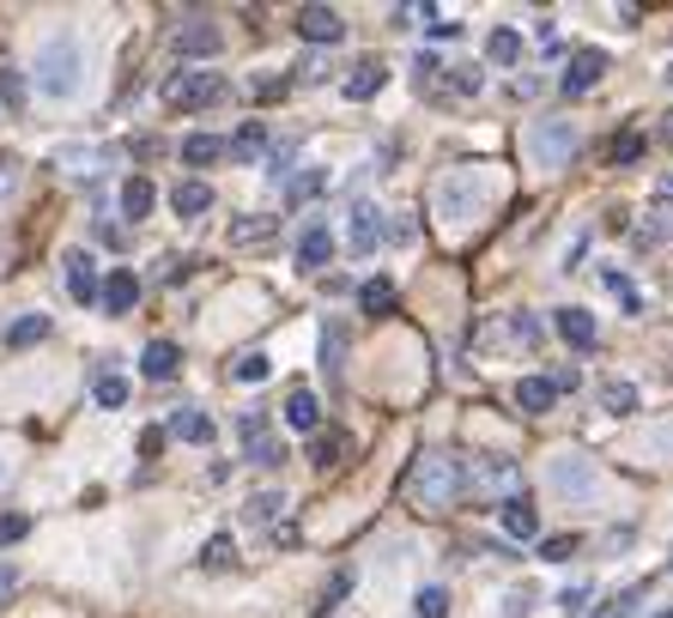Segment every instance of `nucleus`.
<instances>
[{"mask_svg": "<svg viewBox=\"0 0 673 618\" xmlns=\"http://www.w3.org/2000/svg\"><path fill=\"white\" fill-rule=\"evenodd\" d=\"M80 73H85V49L73 31H61V37H49L37 49V92L43 97H73L80 92Z\"/></svg>", "mask_w": 673, "mask_h": 618, "instance_id": "obj_1", "label": "nucleus"}, {"mask_svg": "<svg viewBox=\"0 0 673 618\" xmlns=\"http://www.w3.org/2000/svg\"><path fill=\"white\" fill-rule=\"evenodd\" d=\"M491 183H486V164H462V171H449L443 183H437V219L443 224H467L479 219V207H486Z\"/></svg>", "mask_w": 673, "mask_h": 618, "instance_id": "obj_2", "label": "nucleus"}, {"mask_svg": "<svg viewBox=\"0 0 673 618\" xmlns=\"http://www.w3.org/2000/svg\"><path fill=\"white\" fill-rule=\"evenodd\" d=\"M462 491H467V467L455 455H443V448H437V455H425L419 467H413V498H419L431 515H443L449 503L462 498Z\"/></svg>", "mask_w": 673, "mask_h": 618, "instance_id": "obj_3", "label": "nucleus"}, {"mask_svg": "<svg viewBox=\"0 0 673 618\" xmlns=\"http://www.w3.org/2000/svg\"><path fill=\"white\" fill-rule=\"evenodd\" d=\"M529 159L541 164V171H565V164L577 159V128H570V121H534Z\"/></svg>", "mask_w": 673, "mask_h": 618, "instance_id": "obj_4", "label": "nucleus"}, {"mask_svg": "<svg viewBox=\"0 0 673 618\" xmlns=\"http://www.w3.org/2000/svg\"><path fill=\"white\" fill-rule=\"evenodd\" d=\"M224 92L231 85L219 73H171L164 80V104L171 109H212V104H224Z\"/></svg>", "mask_w": 673, "mask_h": 618, "instance_id": "obj_5", "label": "nucleus"}, {"mask_svg": "<svg viewBox=\"0 0 673 618\" xmlns=\"http://www.w3.org/2000/svg\"><path fill=\"white\" fill-rule=\"evenodd\" d=\"M546 486L558 491L565 503H589L594 498V460L589 455H577V448H565V455H553V474H546Z\"/></svg>", "mask_w": 673, "mask_h": 618, "instance_id": "obj_6", "label": "nucleus"}, {"mask_svg": "<svg viewBox=\"0 0 673 618\" xmlns=\"http://www.w3.org/2000/svg\"><path fill=\"white\" fill-rule=\"evenodd\" d=\"M171 49L183 55V61H207V55H219V49H224V31L212 25V19H188V25H176Z\"/></svg>", "mask_w": 673, "mask_h": 618, "instance_id": "obj_7", "label": "nucleus"}, {"mask_svg": "<svg viewBox=\"0 0 673 618\" xmlns=\"http://www.w3.org/2000/svg\"><path fill=\"white\" fill-rule=\"evenodd\" d=\"M607 49H577L570 55V67H565V92L570 97H582V92H594V85L607 80Z\"/></svg>", "mask_w": 673, "mask_h": 618, "instance_id": "obj_8", "label": "nucleus"}, {"mask_svg": "<svg viewBox=\"0 0 673 618\" xmlns=\"http://www.w3.org/2000/svg\"><path fill=\"white\" fill-rule=\"evenodd\" d=\"M61 267H67V298H73V303H97V285H104V279H97L92 255H85V249H67Z\"/></svg>", "mask_w": 673, "mask_h": 618, "instance_id": "obj_9", "label": "nucleus"}, {"mask_svg": "<svg viewBox=\"0 0 673 618\" xmlns=\"http://www.w3.org/2000/svg\"><path fill=\"white\" fill-rule=\"evenodd\" d=\"M346 243H352V255H370L376 243H383V212L370 207V200H352V212H346Z\"/></svg>", "mask_w": 673, "mask_h": 618, "instance_id": "obj_10", "label": "nucleus"}, {"mask_svg": "<svg viewBox=\"0 0 673 618\" xmlns=\"http://www.w3.org/2000/svg\"><path fill=\"white\" fill-rule=\"evenodd\" d=\"M291 31H298L304 43H340L346 37V19L334 13V7H298V25H291Z\"/></svg>", "mask_w": 673, "mask_h": 618, "instance_id": "obj_11", "label": "nucleus"}, {"mask_svg": "<svg viewBox=\"0 0 673 618\" xmlns=\"http://www.w3.org/2000/svg\"><path fill=\"white\" fill-rule=\"evenodd\" d=\"M553 328L565 334V346H577V352H594V346H601V328H594V316H589V310H577V303L553 310Z\"/></svg>", "mask_w": 673, "mask_h": 618, "instance_id": "obj_12", "label": "nucleus"}, {"mask_svg": "<svg viewBox=\"0 0 673 618\" xmlns=\"http://www.w3.org/2000/svg\"><path fill=\"white\" fill-rule=\"evenodd\" d=\"M97 303H104L109 316H128L134 303H140V279H134V267H109V279L97 285Z\"/></svg>", "mask_w": 673, "mask_h": 618, "instance_id": "obj_13", "label": "nucleus"}, {"mask_svg": "<svg viewBox=\"0 0 673 618\" xmlns=\"http://www.w3.org/2000/svg\"><path fill=\"white\" fill-rule=\"evenodd\" d=\"M164 436H176V443H195V448H207L212 436H219V424H212L200 407H176V412H171V431H164Z\"/></svg>", "mask_w": 673, "mask_h": 618, "instance_id": "obj_14", "label": "nucleus"}, {"mask_svg": "<svg viewBox=\"0 0 673 618\" xmlns=\"http://www.w3.org/2000/svg\"><path fill=\"white\" fill-rule=\"evenodd\" d=\"M328 255H334V231L322 219H310L304 237H298V267H304V273H316V267H328Z\"/></svg>", "mask_w": 673, "mask_h": 618, "instance_id": "obj_15", "label": "nucleus"}, {"mask_svg": "<svg viewBox=\"0 0 673 618\" xmlns=\"http://www.w3.org/2000/svg\"><path fill=\"white\" fill-rule=\"evenodd\" d=\"M383 85H388V67L376 61V55H364V61L346 73V97H352V104H370V97L383 92Z\"/></svg>", "mask_w": 673, "mask_h": 618, "instance_id": "obj_16", "label": "nucleus"}, {"mask_svg": "<svg viewBox=\"0 0 673 618\" xmlns=\"http://www.w3.org/2000/svg\"><path fill=\"white\" fill-rule=\"evenodd\" d=\"M286 424H291V431H304V436H316V431H322V400L310 395L304 382H298V388L286 395Z\"/></svg>", "mask_w": 673, "mask_h": 618, "instance_id": "obj_17", "label": "nucleus"}, {"mask_svg": "<svg viewBox=\"0 0 673 618\" xmlns=\"http://www.w3.org/2000/svg\"><path fill=\"white\" fill-rule=\"evenodd\" d=\"M140 370H146L152 382H171L176 370H183V346H176V340H152V346L140 352Z\"/></svg>", "mask_w": 673, "mask_h": 618, "instance_id": "obj_18", "label": "nucleus"}, {"mask_svg": "<svg viewBox=\"0 0 673 618\" xmlns=\"http://www.w3.org/2000/svg\"><path fill=\"white\" fill-rule=\"evenodd\" d=\"M0 340L13 346V352H25V346L49 340V316H43V310H25V316H13V322H7V334H0Z\"/></svg>", "mask_w": 673, "mask_h": 618, "instance_id": "obj_19", "label": "nucleus"}, {"mask_svg": "<svg viewBox=\"0 0 673 618\" xmlns=\"http://www.w3.org/2000/svg\"><path fill=\"white\" fill-rule=\"evenodd\" d=\"M171 207H176V219H200V212H212V188L200 176H188V183L171 188Z\"/></svg>", "mask_w": 673, "mask_h": 618, "instance_id": "obj_20", "label": "nucleus"}, {"mask_svg": "<svg viewBox=\"0 0 673 618\" xmlns=\"http://www.w3.org/2000/svg\"><path fill=\"white\" fill-rule=\"evenodd\" d=\"M515 407H522V412H553L558 407V388L546 376H522V382H515Z\"/></svg>", "mask_w": 673, "mask_h": 618, "instance_id": "obj_21", "label": "nucleus"}, {"mask_svg": "<svg viewBox=\"0 0 673 618\" xmlns=\"http://www.w3.org/2000/svg\"><path fill=\"white\" fill-rule=\"evenodd\" d=\"M503 534H510V539H541V515H534L529 498H510V503H503Z\"/></svg>", "mask_w": 673, "mask_h": 618, "instance_id": "obj_22", "label": "nucleus"}, {"mask_svg": "<svg viewBox=\"0 0 673 618\" xmlns=\"http://www.w3.org/2000/svg\"><path fill=\"white\" fill-rule=\"evenodd\" d=\"M152 207H159V188L146 183V176H128L121 183V219H146Z\"/></svg>", "mask_w": 673, "mask_h": 618, "instance_id": "obj_23", "label": "nucleus"}, {"mask_svg": "<svg viewBox=\"0 0 673 618\" xmlns=\"http://www.w3.org/2000/svg\"><path fill=\"white\" fill-rule=\"evenodd\" d=\"M219 159H224L219 133H188V140H183V164H188V171H207V164H219Z\"/></svg>", "mask_w": 673, "mask_h": 618, "instance_id": "obj_24", "label": "nucleus"}, {"mask_svg": "<svg viewBox=\"0 0 673 618\" xmlns=\"http://www.w3.org/2000/svg\"><path fill=\"white\" fill-rule=\"evenodd\" d=\"M358 310H364L370 322L388 316V310H395V279H364V285H358Z\"/></svg>", "mask_w": 673, "mask_h": 618, "instance_id": "obj_25", "label": "nucleus"}, {"mask_svg": "<svg viewBox=\"0 0 673 618\" xmlns=\"http://www.w3.org/2000/svg\"><path fill=\"white\" fill-rule=\"evenodd\" d=\"M274 231H279V219H267V212H250V219L231 224V243H237V249H255V243H274Z\"/></svg>", "mask_w": 673, "mask_h": 618, "instance_id": "obj_26", "label": "nucleus"}, {"mask_svg": "<svg viewBox=\"0 0 673 618\" xmlns=\"http://www.w3.org/2000/svg\"><path fill=\"white\" fill-rule=\"evenodd\" d=\"M224 152H231V159H243V164H250V159H262V152H267V128H262V121H243V128H237V140L224 145Z\"/></svg>", "mask_w": 673, "mask_h": 618, "instance_id": "obj_27", "label": "nucleus"}, {"mask_svg": "<svg viewBox=\"0 0 673 618\" xmlns=\"http://www.w3.org/2000/svg\"><path fill=\"white\" fill-rule=\"evenodd\" d=\"M92 400L104 412H116V407H128V376H116V370H104V376L92 382Z\"/></svg>", "mask_w": 673, "mask_h": 618, "instance_id": "obj_28", "label": "nucleus"}, {"mask_svg": "<svg viewBox=\"0 0 673 618\" xmlns=\"http://www.w3.org/2000/svg\"><path fill=\"white\" fill-rule=\"evenodd\" d=\"M668 237H673V212L668 207H655V212H649V224H637V231H631L637 249H655V243H668Z\"/></svg>", "mask_w": 673, "mask_h": 618, "instance_id": "obj_29", "label": "nucleus"}, {"mask_svg": "<svg viewBox=\"0 0 673 618\" xmlns=\"http://www.w3.org/2000/svg\"><path fill=\"white\" fill-rule=\"evenodd\" d=\"M643 145H649V140H643V128H619V133H613V145H607V159L625 171V164L643 159Z\"/></svg>", "mask_w": 673, "mask_h": 618, "instance_id": "obj_30", "label": "nucleus"}, {"mask_svg": "<svg viewBox=\"0 0 673 618\" xmlns=\"http://www.w3.org/2000/svg\"><path fill=\"white\" fill-rule=\"evenodd\" d=\"M237 564V539L231 534H212L207 546H200V570H231Z\"/></svg>", "mask_w": 673, "mask_h": 618, "instance_id": "obj_31", "label": "nucleus"}, {"mask_svg": "<svg viewBox=\"0 0 673 618\" xmlns=\"http://www.w3.org/2000/svg\"><path fill=\"white\" fill-rule=\"evenodd\" d=\"M601 407H607L613 419H631V412H637V388H631V382H601Z\"/></svg>", "mask_w": 673, "mask_h": 618, "instance_id": "obj_32", "label": "nucleus"}, {"mask_svg": "<svg viewBox=\"0 0 673 618\" xmlns=\"http://www.w3.org/2000/svg\"><path fill=\"white\" fill-rule=\"evenodd\" d=\"M486 55H491L498 67H515V61H522V37H515L510 25H498V31L486 37Z\"/></svg>", "mask_w": 673, "mask_h": 618, "instance_id": "obj_33", "label": "nucleus"}, {"mask_svg": "<svg viewBox=\"0 0 673 618\" xmlns=\"http://www.w3.org/2000/svg\"><path fill=\"white\" fill-rule=\"evenodd\" d=\"M243 448H250V460H255V467H286V443H279L274 431L250 436V443H243Z\"/></svg>", "mask_w": 673, "mask_h": 618, "instance_id": "obj_34", "label": "nucleus"}, {"mask_svg": "<svg viewBox=\"0 0 673 618\" xmlns=\"http://www.w3.org/2000/svg\"><path fill=\"white\" fill-rule=\"evenodd\" d=\"M104 159H109V152H97V145H67L55 164H67L73 176H97V164H104Z\"/></svg>", "mask_w": 673, "mask_h": 618, "instance_id": "obj_35", "label": "nucleus"}, {"mask_svg": "<svg viewBox=\"0 0 673 618\" xmlns=\"http://www.w3.org/2000/svg\"><path fill=\"white\" fill-rule=\"evenodd\" d=\"M267 376H274V358H267V352H243L237 364H231V382H250V388H255V382H267Z\"/></svg>", "mask_w": 673, "mask_h": 618, "instance_id": "obj_36", "label": "nucleus"}, {"mask_svg": "<svg viewBox=\"0 0 673 618\" xmlns=\"http://www.w3.org/2000/svg\"><path fill=\"white\" fill-rule=\"evenodd\" d=\"M322 188H328V171H304V176H291L286 183V200L291 207H304V200H316Z\"/></svg>", "mask_w": 673, "mask_h": 618, "instance_id": "obj_37", "label": "nucleus"}, {"mask_svg": "<svg viewBox=\"0 0 673 618\" xmlns=\"http://www.w3.org/2000/svg\"><path fill=\"white\" fill-rule=\"evenodd\" d=\"M340 455H346V436H340V431H316V443H310V460H316V467H334Z\"/></svg>", "mask_w": 673, "mask_h": 618, "instance_id": "obj_38", "label": "nucleus"}, {"mask_svg": "<svg viewBox=\"0 0 673 618\" xmlns=\"http://www.w3.org/2000/svg\"><path fill=\"white\" fill-rule=\"evenodd\" d=\"M279 510H286V491H255V498H250V510H243V515H250V522H274Z\"/></svg>", "mask_w": 673, "mask_h": 618, "instance_id": "obj_39", "label": "nucleus"}, {"mask_svg": "<svg viewBox=\"0 0 673 618\" xmlns=\"http://www.w3.org/2000/svg\"><path fill=\"white\" fill-rule=\"evenodd\" d=\"M637 600H643V588H619V594H613V600L601 606L594 618H631V613H637Z\"/></svg>", "mask_w": 673, "mask_h": 618, "instance_id": "obj_40", "label": "nucleus"}, {"mask_svg": "<svg viewBox=\"0 0 673 618\" xmlns=\"http://www.w3.org/2000/svg\"><path fill=\"white\" fill-rule=\"evenodd\" d=\"M570 552H577V534H546L541 539V558H546V564H565Z\"/></svg>", "mask_w": 673, "mask_h": 618, "instance_id": "obj_41", "label": "nucleus"}, {"mask_svg": "<svg viewBox=\"0 0 673 618\" xmlns=\"http://www.w3.org/2000/svg\"><path fill=\"white\" fill-rule=\"evenodd\" d=\"M0 104H25V73H19V67H0Z\"/></svg>", "mask_w": 673, "mask_h": 618, "instance_id": "obj_42", "label": "nucleus"}, {"mask_svg": "<svg viewBox=\"0 0 673 618\" xmlns=\"http://www.w3.org/2000/svg\"><path fill=\"white\" fill-rule=\"evenodd\" d=\"M419 618H449V588H419Z\"/></svg>", "mask_w": 673, "mask_h": 618, "instance_id": "obj_43", "label": "nucleus"}, {"mask_svg": "<svg viewBox=\"0 0 673 618\" xmlns=\"http://www.w3.org/2000/svg\"><path fill=\"white\" fill-rule=\"evenodd\" d=\"M31 534V515H0V546H19V539H25Z\"/></svg>", "mask_w": 673, "mask_h": 618, "instance_id": "obj_44", "label": "nucleus"}, {"mask_svg": "<svg viewBox=\"0 0 673 618\" xmlns=\"http://www.w3.org/2000/svg\"><path fill=\"white\" fill-rule=\"evenodd\" d=\"M352 582H358V576H352V570H340V576H334V582H328V594H322V606H316V613H334V606H340V600H346V588H352Z\"/></svg>", "mask_w": 673, "mask_h": 618, "instance_id": "obj_45", "label": "nucleus"}, {"mask_svg": "<svg viewBox=\"0 0 673 618\" xmlns=\"http://www.w3.org/2000/svg\"><path fill=\"white\" fill-rule=\"evenodd\" d=\"M322 364H328V376H340V328L322 334Z\"/></svg>", "mask_w": 673, "mask_h": 618, "instance_id": "obj_46", "label": "nucleus"}, {"mask_svg": "<svg viewBox=\"0 0 673 618\" xmlns=\"http://www.w3.org/2000/svg\"><path fill=\"white\" fill-rule=\"evenodd\" d=\"M13 188H19V159L13 152H0V200L13 195Z\"/></svg>", "mask_w": 673, "mask_h": 618, "instance_id": "obj_47", "label": "nucleus"}, {"mask_svg": "<svg viewBox=\"0 0 673 618\" xmlns=\"http://www.w3.org/2000/svg\"><path fill=\"white\" fill-rule=\"evenodd\" d=\"M298 80H304V85H322V80H328V61H322V55H310V61H298Z\"/></svg>", "mask_w": 673, "mask_h": 618, "instance_id": "obj_48", "label": "nucleus"}, {"mask_svg": "<svg viewBox=\"0 0 673 618\" xmlns=\"http://www.w3.org/2000/svg\"><path fill=\"white\" fill-rule=\"evenodd\" d=\"M425 31H431L437 43H455V37H462V25H455V19H443V13H431V25H425Z\"/></svg>", "mask_w": 673, "mask_h": 618, "instance_id": "obj_49", "label": "nucleus"}, {"mask_svg": "<svg viewBox=\"0 0 673 618\" xmlns=\"http://www.w3.org/2000/svg\"><path fill=\"white\" fill-rule=\"evenodd\" d=\"M534 43H541L546 55H558V49H565V43H558V25H553V19H541V25H534Z\"/></svg>", "mask_w": 673, "mask_h": 618, "instance_id": "obj_50", "label": "nucleus"}, {"mask_svg": "<svg viewBox=\"0 0 673 618\" xmlns=\"http://www.w3.org/2000/svg\"><path fill=\"white\" fill-rule=\"evenodd\" d=\"M449 73H455V92H467V97L479 92V67H449Z\"/></svg>", "mask_w": 673, "mask_h": 618, "instance_id": "obj_51", "label": "nucleus"}, {"mask_svg": "<svg viewBox=\"0 0 673 618\" xmlns=\"http://www.w3.org/2000/svg\"><path fill=\"white\" fill-rule=\"evenodd\" d=\"M13 594H19V570L0 564V606H13Z\"/></svg>", "mask_w": 673, "mask_h": 618, "instance_id": "obj_52", "label": "nucleus"}, {"mask_svg": "<svg viewBox=\"0 0 673 618\" xmlns=\"http://www.w3.org/2000/svg\"><path fill=\"white\" fill-rule=\"evenodd\" d=\"M237 431H243V443H250V436H262V431H267V412H243Z\"/></svg>", "mask_w": 673, "mask_h": 618, "instance_id": "obj_53", "label": "nucleus"}, {"mask_svg": "<svg viewBox=\"0 0 673 618\" xmlns=\"http://www.w3.org/2000/svg\"><path fill=\"white\" fill-rule=\"evenodd\" d=\"M140 455H146V460L164 455V431H159V424H152V431H140Z\"/></svg>", "mask_w": 673, "mask_h": 618, "instance_id": "obj_54", "label": "nucleus"}, {"mask_svg": "<svg viewBox=\"0 0 673 618\" xmlns=\"http://www.w3.org/2000/svg\"><path fill=\"white\" fill-rule=\"evenodd\" d=\"M250 92H255V97H262V104H274V97H286V80H255V85H250Z\"/></svg>", "mask_w": 673, "mask_h": 618, "instance_id": "obj_55", "label": "nucleus"}, {"mask_svg": "<svg viewBox=\"0 0 673 618\" xmlns=\"http://www.w3.org/2000/svg\"><path fill=\"white\" fill-rule=\"evenodd\" d=\"M383 231H388V237H395V243H413V237H419V231H413V219H407V212H401L395 224H383Z\"/></svg>", "mask_w": 673, "mask_h": 618, "instance_id": "obj_56", "label": "nucleus"}, {"mask_svg": "<svg viewBox=\"0 0 673 618\" xmlns=\"http://www.w3.org/2000/svg\"><path fill=\"white\" fill-rule=\"evenodd\" d=\"M582 600H589V588H565V594H558V606H565V613H577Z\"/></svg>", "mask_w": 673, "mask_h": 618, "instance_id": "obj_57", "label": "nucleus"}, {"mask_svg": "<svg viewBox=\"0 0 673 618\" xmlns=\"http://www.w3.org/2000/svg\"><path fill=\"white\" fill-rule=\"evenodd\" d=\"M661 207L673 212V176H661Z\"/></svg>", "mask_w": 673, "mask_h": 618, "instance_id": "obj_58", "label": "nucleus"}, {"mask_svg": "<svg viewBox=\"0 0 673 618\" xmlns=\"http://www.w3.org/2000/svg\"><path fill=\"white\" fill-rule=\"evenodd\" d=\"M661 121H668V128H661V140H668V145H673V116H661Z\"/></svg>", "mask_w": 673, "mask_h": 618, "instance_id": "obj_59", "label": "nucleus"}, {"mask_svg": "<svg viewBox=\"0 0 673 618\" xmlns=\"http://www.w3.org/2000/svg\"><path fill=\"white\" fill-rule=\"evenodd\" d=\"M655 618H673V606H661V613H655Z\"/></svg>", "mask_w": 673, "mask_h": 618, "instance_id": "obj_60", "label": "nucleus"}, {"mask_svg": "<svg viewBox=\"0 0 673 618\" xmlns=\"http://www.w3.org/2000/svg\"><path fill=\"white\" fill-rule=\"evenodd\" d=\"M0 479H7V460H0Z\"/></svg>", "mask_w": 673, "mask_h": 618, "instance_id": "obj_61", "label": "nucleus"}, {"mask_svg": "<svg viewBox=\"0 0 673 618\" xmlns=\"http://www.w3.org/2000/svg\"><path fill=\"white\" fill-rule=\"evenodd\" d=\"M668 570H673V564H668Z\"/></svg>", "mask_w": 673, "mask_h": 618, "instance_id": "obj_62", "label": "nucleus"}]
</instances>
